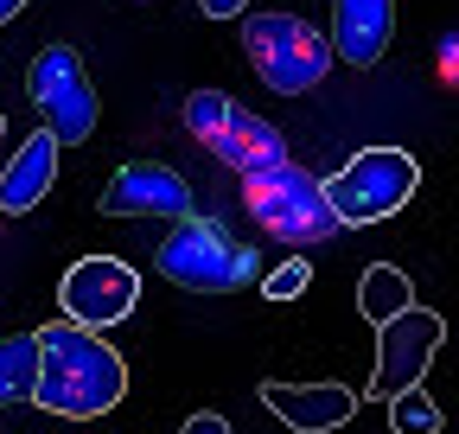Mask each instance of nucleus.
I'll list each match as a JSON object with an SVG mask.
<instances>
[{
    "label": "nucleus",
    "instance_id": "nucleus-10",
    "mask_svg": "<svg viewBox=\"0 0 459 434\" xmlns=\"http://www.w3.org/2000/svg\"><path fill=\"white\" fill-rule=\"evenodd\" d=\"M102 211L108 217H186L192 211V186L172 173V167L134 160V167H122V173L102 186Z\"/></svg>",
    "mask_w": 459,
    "mask_h": 434
},
{
    "label": "nucleus",
    "instance_id": "nucleus-7",
    "mask_svg": "<svg viewBox=\"0 0 459 434\" xmlns=\"http://www.w3.org/2000/svg\"><path fill=\"white\" fill-rule=\"evenodd\" d=\"M32 102H39V116H45V128H51V141L57 147H77V141H90L96 135V83H90V71H83V58L71 45H45L39 58H32Z\"/></svg>",
    "mask_w": 459,
    "mask_h": 434
},
{
    "label": "nucleus",
    "instance_id": "nucleus-8",
    "mask_svg": "<svg viewBox=\"0 0 459 434\" xmlns=\"http://www.w3.org/2000/svg\"><path fill=\"white\" fill-rule=\"evenodd\" d=\"M141 300V275L115 256H83L65 282H57V307H65L71 326L83 333H102V326H122Z\"/></svg>",
    "mask_w": 459,
    "mask_h": 434
},
{
    "label": "nucleus",
    "instance_id": "nucleus-19",
    "mask_svg": "<svg viewBox=\"0 0 459 434\" xmlns=\"http://www.w3.org/2000/svg\"><path fill=\"white\" fill-rule=\"evenodd\" d=\"M198 7H204V20H237L249 0H198Z\"/></svg>",
    "mask_w": 459,
    "mask_h": 434
},
{
    "label": "nucleus",
    "instance_id": "nucleus-2",
    "mask_svg": "<svg viewBox=\"0 0 459 434\" xmlns=\"http://www.w3.org/2000/svg\"><path fill=\"white\" fill-rule=\"evenodd\" d=\"M415 186H421L415 153H402V147H364V153L344 160L319 192H325V204H332L338 224H383V217H395L402 204L415 198Z\"/></svg>",
    "mask_w": 459,
    "mask_h": 434
},
{
    "label": "nucleus",
    "instance_id": "nucleus-17",
    "mask_svg": "<svg viewBox=\"0 0 459 434\" xmlns=\"http://www.w3.org/2000/svg\"><path fill=\"white\" fill-rule=\"evenodd\" d=\"M255 282H262V294H268V300H300V294H307V282H313V268L294 256V262H281V268H262Z\"/></svg>",
    "mask_w": 459,
    "mask_h": 434
},
{
    "label": "nucleus",
    "instance_id": "nucleus-3",
    "mask_svg": "<svg viewBox=\"0 0 459 434\" xmlns=\"http://www.w3.org/2000/svg\"><path fill=\"white\" fill-rule=\"evenodd\" d=\"M153 268L172 282V288H192V294H237L262 275V256L249 243H230L217 224L204 217H186L153 256Z\"/></svg>",
    "mask_w": 459,
    "mask_h": 434
},
{
    "label": "nucleus",
    "instance_id": "nucleus-9",
    "mask_svg": "<svg viewBox=\"0 0 459 434\" xmlns=\"http://www.w3.org/2000/svg\"><path fill=\"white\" fill-rule=\"evenodd\" d=\"M440 339H446V319L440 313H428V307H402L395 319H383L377 326V370H370V396H395V390H409V384H421L428 377V364H434V352H440Z\"/></svg>",
    "mask_w": 459,
    "mask_h": 434
},
{
    "label": "nucleus",
    "instance_id": "nucleus-13",
    "mask_svg": "<svg viewBox=\"0 0 459 434\" xmlns=\"http://www.w3.org/2000/svg\"><path fill=\"white\" fill-rule=\"evenodd\" d=\"M51 179H57V141H51V128H39V135H26L7 160H0V211L26 217L51 192Z\"/></svg>",
    "mask_w": 459,
    "mask_h": 434
},
{
    "label": "nucleus",
    "instance_id": "nucleus-18",
    "mask_svg": "<svg viewBox=\"0 0 459 434\" xmlns=\"http://www.w3.org/2000/svg\"><path fill=\"white\" fill-rule=\"evenodd\" d=\"M186 434H237V428H230V415H217V409H198L186 421Z\"/></svg>",
    "mask_w": 459,
    "mask_h": 434
},
{
    "label": "nucleus",
    "instance_id": "nucleus-14",
    "mask_svg": "<svg viewBox=\"0 0 459 434\" xmlns=\"http://www.w3.org/2000/svg\"><path fill=\"white\" fill-rule=\"evenodd\" d=\"M358 307H364L370 326H383V319H395L402 307H415V282L402 275V268L377 262V268H364V282H358Z\"/></svg>",
    "mask_w": 459,
    "mask_h": 434
},
{
    "label": "nucleus",
    "instance_id": "nucleus-11",
    "mask_svg": "<svg viewBox=\"0 0 459 434\" xmlns=\"http://www.w3.org/2000/svg\"><path fill=\"white\" fill-rule=\"evenodd\" d=\"M262 403L300 434H332L358 415V390L344 384H262Z\"/></svg>",
    "mask_w": 459,
    "mask_h": 434
},
{
    "label": "nucleus",
    "instance_id": "nucleus-16",
    "mask_svg": "<svg viewBox=\"0 0 459 434\" xmlns=\"http://www.w3.org/2000/svg\"><path fill=\"white\" fill-rule=\"evenodd\" d=\"M389 428H395V434H440L446 415L434 409V396H428L421 384H409V390L389 396Z\"/></svg>",
    "mask_w": 459,
    "mask_h": 434
},
{
    "label": "nucleus",
    "instance_id": "nucleus-1",
    "mask_svg": "<svg viewBox=\"0 0 459 434\" xmlns=\"http://www.w3.org/2000/svg\"><path fill=\"white\" fill-rule=\"evenodd\" d=\"M39 339V377H32V403L45 415H65V421H96L108 415L115 403H122L128 390V370L122 358H115L96 333H83V326L57 319L45 326Z\"/></svg>",
    "mask_w": 459,
    "mask_h": 434
},
{
    "label": "nucleus",
    "instance_id": "nucleus-15",
    "mask_svg": "<svg viewBox=\"0 0 459 434\" xmlns=\"http://www.w3.org/2000/svg\"><path fill=\"white\" fill-rule=\"evenodd\" d=\"M32 377H39V339H32V333L0 339V409H7V403H26V396H32Z\"/></svg>",
    "mask_w": 459,
    "mask_h": 434
},
{
    "label": "nucleus",
    "instance_id": "nucleus-5",
    "mask_svg": "<svg viewBox=\"0 0 459 434\" xmlns=\"http://www.w3.org/2000/svg\"><path fill=\"white\" fill-rule=\"evenodd\" d=\"M243 204L262 230H274L281 243H325L338 230V217L319 192L313 173H300L294 160L281 167H262V173H243Z\"/></svg>",
    "mask_w": 459,
    "mask_h": 434
},
{
    "label": "nucleus",
    "instance_id": "nucleus-20",
    "mask_svg": "<svg viewBox=\"0 0 459 434\" xmlns=\"http://www.w3.org/2000/svg\"><path fill=\"white\" fill-rule=\"evenodd\" d=\"M26 7H32V0H0V26H13V20H20Z\"/></svg>",
    "mask_w": 459,
    "mask_h": 434
},
{
    "label": "nucleus",
    "instance_id": "nucleus-21",
    "mask_svg": "<svg viewBox=\"0 0 459 434\" xmlns=\"http://www.w3.org/2000/svg\"><path fill=\"white\" fill-rule=\"evenodd\" d=\"M0 128H7V122H0Z\"/></svg>",
    "mask_w": 459,
    "mask_h": 434
},
{
    "label": "nucleus",
    "instance_id": "nucleus-12",
    "mask_svg": "<svg viewBox=\"0 0 459 434\" xmlns=\"http://www.w3.org/2000/svg\"><path fill=\"white\" fill-rule=\"evenodd\" d=\"M389 39H395V0H338V13H332L338 65H377Z\"/></svg>",
    "mask_w": 459,
    "mask_h": 434
},
{
    "label": "nucleus",
    "instance_id": "nucleus-4",
    "mask_svg": "<svg viewBox=\"0 0 459 434\" xmlns=\"http://www.w3.org/2000/svg\"><path fill=\"white\" fill-rule=\"evenodd\" d=\"M243 51H249L255 77L274 96H300V90H313L332 71V39L319 26H307L300 13H281V7L243 20Z\"/></svg>",
    "mask_w": 459,
    "mask_h": 434
},
{
    "label": "nucleus",
    "instance_id": "nucleus-6",
    "mask_svg": "<svg viewBox=\"0 0 459 434\" xmlns=\"http://www.w3.org/2000/svg\"><path fill=\"white\" fill-rule=\"evenodd\" d=\"M186 128L237 173H262V167H281L287 160V141L274 122H262L255 108H243L237 96L223 90H192L186 96Z\"/></svg>",
    "mask_w": 459,
    "mask_h": 434
}]
</instances>
